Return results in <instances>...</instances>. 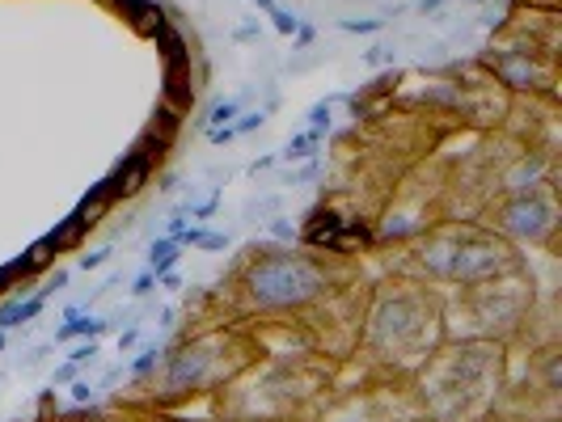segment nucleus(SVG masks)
Here are the masks:
<instances>
[{
	"instance_id": "nucleus-2",
	"label": "nucleus",
	"mask_w": 562,
	"mask_h": 422,
	"mask_svg": "<svg viewBox=\"0 0 562 422\" xmlns=\"http://www.w3.org/2000/svg\"><path fill=\"white\" fill-rule=\"evenodd\" d=\"M338 364L305 346H267L241 376L207 397L216 422H313L335 394Z\"/></svg>"
},
{
	"instance_id": "nucleus-3",
	"label": "nucleus",
	"mask_w": 562,
	"mask_h": 422,
	"mask_svg": "<svg viewBox=\"0 0 562 422\" xmlns=\"http://www.w3.org/2000/svg\"><path fill=\"white\" fill-rule=\"evenodd\" d=\"M440 342H445V292L431 283L376 271L360 346L347 364L415 376Z\"/></svg>"
},
{
	"instance_id": "nucleus-8",
	"label": "nucleus",
	"mask_w": 562,
	"mask_h": 422,
	"mask_svg": "<svg viewBox=\"0 0 562 422\" xmlns=\"http://www.w3.org/2000/svg\"><path fill=\"white\" fill-rule=\"evenodd\" d=\"M313 422H427V410L411 376L342 364L335 394Z\"/></svg>"
},
{
	"instance_id": "nucleus-13",
	"label": "nucleus",
	"mask_w": 562,
	"mask_h": 422,
	"mask_svg": "<svg viewBox=\"0 0 562 422\" xmlns=\"http://www.w3.org/2000/svg\"><path fill=\"white\" fill-rule=\"evenodd\" d=\"M102 422H216L212 414H182L166 406H148V401H114L111 410H102Z\"/></svg>"
},
{
	"instance_id": "nucleus-7",
	"label": "nucleus",
	"mask_w": 562,
	"mask_h": 422,
	"mask_svg": "<svg viewBox=\"0 0 562 422\" xmlns=\"http://www.w3.org/2000/svg\"><path fill=\"white\" fill-rule=\"evenodd\" d=\"M541 296L537 271L529 253L499 275L445 292V338H479V342H504L512 346L525 334L533 305Z\"/></svg>"
},
{
	"instance_id": "nucleus-11",
	"label": "nucleus",
	"mask_w": 562,
	"mask_h": 422,
	"mask_svg": "<svg viewBox=\"0 0 562 422\" xmlns=\"http://www.w3.org/2000/svg\"><path fill=\"white\" fill-rule=\"evenodd\" d=\"M368 296H372V271L356 275V280L338 283L335 292H326L322 300H313L305 312H296V326L313 351L330 364H347L360 346V330H364Z\"/></svg>"
},
{
	"instance_id": "nucleus-12",
	"label": "nucleus",
	"mask_w": 562,
	"mask_h": 422,
	"mask_svg": "<svg viewBox=\"0 0 562 422\" xmlns=\"http://www.w3.org/2000/svg\"><path fill=\"white\" fill-rule=\"evenodd\" d=\"M474 64L491 72L512 98H559V52L491 38V47Z\"/></svg>"
},
{
	"instance_id": "nucleus-6",
	"label": "nucleus",
	"mask_w": 562,
	"mask_h": 422,
	"mask_svg": "<svg viewBox=\"0 0 562 422\" xmlns=\"http://www.w3.org/2000/svg\"><path fill=\"white\" fill-rule=\"evenodd\" d=\"M427 422L491 419L507 380V346L479 338H445L411 376Z\"/></svg>"
},
{
	"instance_id": "nucleus-1",
	"label": "nucleus",
	"mask_w": 562,
	"mask_h": 422,
	"mask_svg": "<svg viewBox=\"0 0 562 422\" xmlns=\"http://www.w3.org/2000/svg\"><path fill=\"white\" fill-rule=\"evenodd\" d=\"M364 258L330 253L313 246H250L233 258L225 280L187 300L182 334H203L221 326H246L262 317H296L338 283L364 275Z\"/></svg>"
},
{
	"instance_id": "nucleus-14",
	"label": "nucleus",
	"mask_w": 562,
	"mask_h": 422,
	"mask_svg": "<svg viewBox=\"0 0 562 422\" xmlns=\"http://www.w3.org/2000/svg\"><path fill=\"white\" fill-rule=\"evenodd\" d=\"M26 422H102V410H64V414L47 410V414H34Z\"/></svg>"
},
{
	"instance_id": "nucleus-4",
	"label": "nucleus",
	"mask_w": 562,
	"mask_h": 422,
	"mask_svg": "<svg viewBox=\"0 0 562 422\" xmlns=\"http://www.w3.org/2000/svg\"><path fill=\"white\" fill-rule=\"evenodd\" d=\"M258 355H262V346L246 326H221V330L173 338V346H166L153 360V367L123 389V401L187 410L195 401H207L216 389H225Z\"/></svg>"
},
{
	"instance_id": "nucleus-10",
	"label": "nucleus",
	"mask_w": 562,
	"mask_h": 422,
	"mask_svg": "<svg viewBox=\"0 0 562 422\" xmlns=\"http://www.w3.org/2000/svg\"><path fill=\"white\" fill-rule=\"evenodd\" d=\"M495 414L512 422H559L562 414V342L507 346V380Z\"/></svg>"
},
{
	"instance_id": "nucleus-5",
	"label": "nucleus",
	"mask_w": 562,
	"mask_h": 422,
	"mask_svg": "<svg viewBox=\"0 0 562 422\" xmlns=\"http://www.w3.org/2000/svg\"><path fill=\"white\" fill-rule=\"evenodd\" d=\"M368 253L381 262V271L431 283L440 292L491 280V275H499V271L516 266L525 258L516 246H507L504 237L486 232L479 220H436V225H427L406 241L372 246Z\"/></svg>"
},
{
	"instance_id": "nucleus-15",
	"label": "nucleus",
	"mask_w": 562,
	"mask_h": 422,
	"mask_svg": "<svg viewBox=\"0 0 562 422\" xmlns=\"http://www.w3.org/2000/svg\"><path fill=\"white\" fill-rule=\"evenodd\" d=\"M479 422H512V419H504V414H491V419H479Z\"/></svg>"
},
{
	"instance_id": "nucleus-9",
	"label": "nucleus",
	"mask_w": 562,
	"mask_h": 422,
	"mask_svg": "<svg viewBox=\"0 0 562 422\" xmlns=\"http://www.w3.org/2000/svg\"><path fill=\"white\" fill-rule=\"evenodd\" d=\"M559 178H541L529 186H512L499 191L495 198L482 203V212L474 216L486 232L504 237L507 246H516L520 253L541 250L559 253V232H562V203H559Z\"/></svg>"
}]
</instances>
